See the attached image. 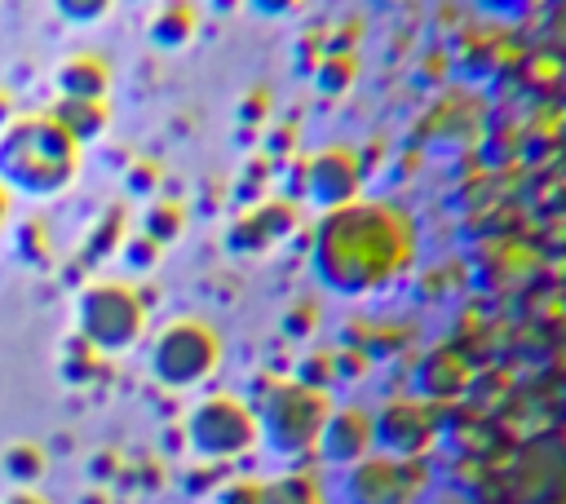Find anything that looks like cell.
<instances>
[{"instance_id":"12","label":"cell","mask_w":566,"mask_h":504,"mask_svg":"<svg viewBox=\"0 0 566 504\" xmlns=\"http://www.w3.org/2000/svg\"><path fill=\"white\" fill-rule=\"evenodd\" d=\"M217 4H226V0H217Z\"/></svg>"},{"instance_id":"9","label":"cell","mask_w":566,"mask_h":504,"mask_svg":"<svg viewBox=\"0 0 566 504\" xmlns=\"http://www.w3.org/2000/svg\"><path fill=\"white\" fill-rule=\"evenodd\" d=\"M256 13H265V18H283V13H292L301 0H248Z\"/></svg>"},{"instance_id":"10","label":"cell","mask_w":566,"mask_h":504,"mask_svg":"<svg viewBox=\"0 0 566 504\" xmlns=\"http://www.w3.org/2000/svg\"><path fill=\"white\" fill-rule=\"evenodd\" d=\"M13 119H18V115H13V102H9L4 93H0V133H4V128H9Z\"/></svg>"},{"instance_id":"5","label":"cell","mask_w":566,"mask_h":504,"mask_svg":"<svg viewBox=\"0 0 566 504\" xmlns=\"http://www.w3.org/2000/svg\"><path fill=\"white\" fill-rule=\"evenodd\" d=\"M53 84H57V97H106V62L93 57V53H71L57 71H53Z\"/></svg>"},{"instance_id":"4","label":"cell","mask_w":566,"mask_h":504,"mask_svg":"<svg viewBox=\"0 0 566 504\" xmlns=\"http://www.w3.org/2000/svg\"><path fill=\"white\" fill-rule=\"evenodd\" d=\"M354 190H358V164L349 150H323L310 159V168H305V199L310 203L332 212V208L349 203Z\"/></svg>"},{"instance_id":"3","label":"cell","mask_w":566,"mask_h":504,"mask_svg":"<svg viewBox=\"0 0 566 504\" xmlns=\"http://www.w3.org/2000/svg\"><path fill=\"white\" fill-rule=\"evenodd\" d=\"M80 323L97 345H128L142 332V301L128 283H93L80 296Z\"/></svg>"},{"instance_id":"8","label":"cell","mask_w":566,"mask_h":504,"mask_svg":"<svg viewBox=\"0 0 566 504\" xmlns=\"http://www.w3.org/2000/svg\"><path fill=\"white\" fill-rule=\"evenodd\" d=\"M111 4H115V0H53L57 18H62V22H75V27L102 22V18L111 13Z\"/></svg>"},{"instance_id":"6","label":"cell","mask_w":566,"mask_h":504,"mask_svg":"<svg viewBox=\"0 0 566 504\" xmlns=\"http://www.w3.org/2000/svg\"><path fill=\"white\" fill-rule=\"evenodd\" d=\"M53 119L71 133L75 146H84V141H97L106 133L111 111H106V97H57Z\"/></svg>"},{"instance_id":"11","label":"cell","mask_w":566,"mask_h":504,"mask_svg":"<svg viewBox=\"0 0 566 504\" xmlns=\"http://www.w3.org/2000/svg\"><path fill=\"white\" fill-rule=\"evenodd\" d=\"M0 217H4V195H0Z\"/></svg>"},{"instance_id":"1","label":"cell","mask_w":566,"mask_h":504,"mask_svg":"<svg viewBox=\"0 0 566 504\" xmlns=\"http://www.w3.org/2000/svg\"><path fill=\"white\" fill-rule=\"evenodd\" d=\"M411 221L389 203L349 199L332 208L314 234V270L336 292H367L411 265Z\"/></svg>"},{"instance_id":"7","label":"cell","mask_w":566,"mask_h":504,"mask_svg":"<svg viewBox=\"0 0 566 504\" xmlns=\"http://www.w3.org/2000/svg\"><path fill=\"white\" fill-rule=\"evenodd\" d=\"M195 4L190 0H164L159 13L150 18V40L164 44V49H181L190 35H195Z\"/></svg>"},{"instance_id":"2","label":"cell","mask_w":566,"mask_h":504,"mask_svg":"<svg viewBox=\"0 0 566 504\" xmlns=\"http://www.w3.org/2000/svg\"><path fill=\"white\" fill-rule=\"evenodd\" d=\"M80 146L53 115H18L0 133V181L31 199L62 195L75 181Z\"/></svg>"}]
</instances>
